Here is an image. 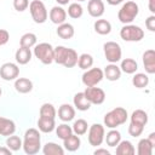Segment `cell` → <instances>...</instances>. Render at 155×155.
Here are the masks:
<instances>
[{
    "label": "cell",
    "mask_w": 155,
    "mask_h": 155,
    "mask_svg": "<svg viewBox=\"0 0 155 155\" xmlns=\"http://www.w3.org/2000/svg\"><path fill=\"white\" fill-rule=\"evenodd\" d=\"M143 65L148 74L155 73V51L147 50L143 53Z\"/></svg>",
    "instance_id": "7c38bea8"
},
{
    "label": "cell",
    "mask_w": 155,
    "mask_h": 155,
    "mask_svg": "<svg viewBox=\"0 0 155 155\" xmlns=\"http://www.w3.org/2000/svg\"><path fill=\"white\" fill-rule=\"evenodd\" d=\"M136 149L130 140H120L116 145V155H133Z\"/></svg>",
    "instance_id": "603a6c76"
},
{
    "label": "cell",
    "mask_w": 155,
    "mask_h": 155,
    "mask_svg": "<svg viewBox=\"0 0 155 155\" xmlns=\"http://www.w3.org/2000/svg\"><path fill=\"white\" fill-rule=\"evenodd\" d=\"M145 27L150 31H155V16L151 15L145 19Z\"/></svg>",
    "instance_id": "7bdbcfd3"
},
{
    "label": "cell",
    "mask_w": 155,
    "mask_h": 155,
    "mask_svg": "<svg viewBox=\"0 0 155 155\" xmlns=\"http://www.w3.org/2000/svg\"><path fill=\"white\" fill-rule=\"evenodd\" d=\"M74 27L70 24V23H62L58 25L57 28V35L61 38V39H64V40H69L74 36Z\"/></svg>",
    "instance_id": "d6986e66"
},
{
    "label": "cell",
    "mask_w": 155,
    "mask_h": 155,
    "mask_svg": "<svg viewBox=\"0 0 155 155\" xmlns=\"http://www.w3.org/2000/svg\"><path fill=\"white\" fill-rule=\"evenodd\" d=\"M18 75H19V68L15 63L7 62L0 67V78L5 81L15 80L18 78Z\"/></svg>",
    "instance_id": "30bf717a"
},
{
    "label": "cell",
    "mask_w": 155,
    "mask_h": 155,
    "mask_svg": "<svg viewBox=\"0 0 155 155\" xmlns=\"http://www.w3.org/2000/svg\"><path fill=\"white\" fill-rule=\"evenodd\" d=\"M15 88L19 93H28L33 90V82L27 78H18L15 81Z\"/></svg>",
    "instance_id": "ffe728a7"
},
{
    "label": "cell",
    "mask_w": 155,
    "mask_h": 155,
    "mask_svg": "<svg viewBox=\"0 0 155 155\" xmlns=\"http://www.w3.org/2000/svg\"><path fill=\"white\" fill-rule=\"evenodd\" d=\"M153 148L154 147L148 140V138H143L138 143L137 153H138V155H151L153 154Z\"/></svg>",
    "instance_id": "f1b7e54d"
},
{
    "label": "cell",
    "mask_w": 155,
    "mask_h": 155,
    "mask_svg": "<svg viewBox=\"0 0 155 155\" xmlns=\"http://www.w3.org/2000/svg\"><path fill=\"white\" fill-rule=\"evenodd\" d=\"M71 133H73V128H71L70 126H68L67 124H61V125H58L57 128H56V134H57V137L61 138V139L68 138Z\"/></svg>",
    "instance_id": "ab89813d"
},
{
    "label": "cell",
    "mask_w": 155,
    "mask_h": 155,
    "mask_svg": "<svg viewBox=\"0 0 155 155\" xmlns=\"http://www.w3.org/2000/svg\"><path fill=\"white\" fill-rule=\"evenodd\" d=\"M82 13H84V10H82V6L80 4L73 2V4L69 5V7H68V15H69V17H71L74 19H78V18H80L82 16Z\"/></svg>",
    "instance_id": "f35d334b"
},
{
    "label": "cell",
    "mask_w": 155,
    "mask_h": 155,
    "mask_svg": "<svg viewBox=\"0 0 155 155\" xmlns=\"http://www.w3.org/2000/svg\"><path fill=\"white\" fill-rule=\"evenodd\" d=\"M139 12V8H138V5L134 2V1H126L121 8L119 10V13H117V18L121 23L124 24H130L138 15Z\"/></svg>",
    "instance_id": "3957f363"
},
{
    "label": "cell",
    "mask_w": 155,
    "mask_h": 155,
    "mask_svg": "<svg viewBox=\"0 0 155 155\" xmlns=\"http://www.w3.org/2000/svg\"><path fill=\"white\" fill-rule=\"evenodd\" d=\"M23 142L21 140V138L18 136H8L6 139V147L8 149H11V151H17L22 148Z\"/></svg>",
    "instance_id": "8d00e7d4"
},
{
    "label": "cell",
    "mask_w": 155,
    "mask_h": 155,
    "mask_svg": "<svg viewBox=\"0 0 155 155\" xmlns=\"http://www.w3.org/2000/svg\"><path fill=\"white\" fill-rule=\"evenodd\" d=\"M131 122L145 126L147 122H148V114L144 110H142V109H137L131 115Z\"/></svg>",
    "instance_id": "83f0119b"
},
{
    "label": "cell",
    "mask_w": 155,
    "mask_h": 155,
    "mask_svg": "<svg viewBox=\"0 0 155 155\" xmlns=\"http://www.w3.org/2000/svg\"><path fill=\"white\" fill-rule=\"evenodd\" d=\"M29 11H30V15H31V18L35 23L38 24H41V23H45L46 19H47V10L44 5L42 1L40 0H33L30 4H29Z\"/></svg>",
    "instance_id": "8992f818"
},
{
    "label": "cell",
    "mask_w": 155,
    "mask_h": 155,
    "mask_svg": "<svg viewBox=\"0 0 155 155\" xmlns=\"http://www.w3.org/2000/svg\"><path fill=\"white\" fill-rule=\"evenodd\" d=\"M148 6H149L150 12H151V13H155V0H149Z\"/></svg>",
    "instance_id": "7dc6e473"
},
{
    "label": "cell",
    "mask_w": 155,
    "mask_h": 155,
    "mask_svg": "<svg viewBox=\"0 0 155 155\" xmlns=\"http://www.w3.org/2000/svg\"><path fill=\"white\" fill-rule=\"evenodd\" d=\"M148 140L151 143V145H153V147H155V132H151V133L149 134Z\"/></svg>",
    "instance_id": "c3c4849f"
},
{
    "label": "cell",
    "mask_w": 155,
    "mask_h": 155,
    "mask_svg": "<svg viewBox=\"0 0 155 155\" xmlns=\"http://www.w3.org/2000/svg\"><path fill=\"white\" fill-rule=\"evenodd\" d=\"M29 6V0H13V7L18 12H23Z\"/></svg>",
    "instance_id": "b9f144b4"
},
{
    "label": "cell",
    "mask_w": 155,
    "mask_h": 155,
    "mask_svg": "<svg viewBox=\"0 0 155 155\" xmlns=\"http://www.w3.org/2000/svg\"><path fill=\"white\" fill-rule=\"evenodd\" d=\"M78 53L74 48H68V53H67V57H65V61L63 63V65L65 68H73L78 64Z\"/></svg>",
    "instance_id": "836d02e7"
},
{
    "label": "cell",
    "mask_w": 155,
    "mask_h": 155,
    "mask_svg": "<svg viewBox=\"0 0 155 155\" xmlns=\"http://www.w3.org/2000/svg\"><path fill=\"white\" fill-rule=\"evenodd\" d=\"M94 30L99 35H108L111 31V24L107 19H97L94 22Z\"/></svg>",
    "instance_id": "d4e9b609"
},
{
    "label": "cell",
    "mask_w": 155,
    "mask_h": 155,
    "mask_svg": "<svg viewBox=\"0 0 155 155\" xmlns=\"http://www.w3.org/2000/svg\"><path fill=\"white\" fill-rule=\"evenodd\" d=\"M65 18H67V12L63 7L61 6H53L50 11V19L52 23L54 24H62L65 22Z\"/></svg>",
    "instance_id": "5bb4252c"
},
{
    "label": "cell",
    "mask_w": 155,
    "mask_h": 155,
    "mask_svg": "<svg viewBox=\"0 0 155 155\" xmlns=\"http://www.w3.org/2000/svg\"><path fill=\"white\" fill-rule=\"evenodd\" d=\"M73 132L78 136H82L87 132V128H88V125L87 122L84 120V119H78L76 121H74L73 124Z\"/></svg>",
    "instance_id": "d590c367"
},
{
    "label": "cell",
    "mask_w": 155,
    "mask_h": 155,
    "mask_svg": "<svg viewBox=\"0 0 155 155\" xmlns=\"http://www.w3.org/2000/svg\"><path fill=\"white\" fill-rule=\"evenodd\" d=\"M63 145H64L65 150H68V151H75V150H78L80 148L81 140H80V138H79L78 134H73L71 133L68 138L63 139Z\"/></svg>",
    "instance_id": "7402d4cb"
},
{
    "label": "cell",
    "mask_w": 155,
    "mask_h": 155,
    "mask_svg": "<svg viewBox=\"0 0 155 155\" xmlns=\"http://www.w3.org/2000/svg\"><path fill=\"white\" fill-rule=\"evenodd\" d=\"M0 155H11V149H8L7 147H1L0 148Z\"/></svg>",
    "instance_id": "f6af8a7d"
},
{
    "label": "cell",
    "mask_w": 155,
    "mask_h": 155,
    "mask_svg": "<svg viewBox=\"0 0 155 155\" xmlns=\"http://www.w3.org/2000/svg\"><path fill=\"white\" fill-rule=\"evenodd\" d=\"M15 58H16V62L19 63V64H27L30 62L31 59V51L30 48H27V47H19L17 51H16V54H15Z\"/></svg>",
    "instance_id": "44dd1931"
},
{
    "label": "cell",
    "mask_w": 155,
    "mask_h": 155,
    "mask_svg": "<svg viewBox=\"0 0 155 155\" xmlns=\"http://www.w3.org/2000/svg\"><path fill=\"white\" fill-rule=\"evenodd\" d=\"M93 64V57L88 53H82L79 58H78V65L80 69L87 70L88 68H91Z\"/></svg>",
    "instance_id": "e575fe53"
},
{
    "label": "cell",
    "mask_w": 155,
    "mask_h": 155,
    "mask_svg": "<svg viewBox=\"0 0 155 155\" xmlns=\"http://www.w3.org/2000/svg\"><path fill=\"white\" fill-rule=\"evenodd\" d=\"M120 36L122 40L125 41H130V42H136V41H140L144 38V30L138 27V25H133V24H126L125 27L121 28L120 30Z\"/></svg>",
    "instance_id": "277c9868"
},
{
    "label": "cell",
    "mask_w": 155,
    "mask_h": 155,
    "mask_svg": "<svg viewBox=\"0 0 155 155\" xmlns=\"http://www.w3.org/2000/svg\"><path fill=\"white\" fill-rule=\"evenodd\" d=\"M104 48V56L107 58L108 62L110 63H117L121 59L122 56V51H121V46L115 42V41H108L104 44L103 46Z\"/></svg>",
    "instance_id": "52a82bcc"
},
{
    "label": "cell",
    "mask_w": 155,
    "mask_h": 155,
    "mask_svg": "<svg viewBox=\"0 0 155 155\" xmlns=\"http://www.w3.org/2000/svg\"><path fill=\"white\" fill-rule=\"evenodd\" d=\"M58 117L64 122H69L75 117V109L70 104H62L58 109Z\"/></svg>",
    "instance_id": "9a60e30c"
},
{
    "label": "cell",
    "mask_w": 155,
    "mask_h": 155,
    "mask_svg": "<svg viewBox=\"0 0 155 155\" xmlns=\"http://www.w3.org/2000/svg\"><path fill=\"white\" fill-rule=\"evenodd\" d=\"M42 153L45 155H63L64 154V149L61 145H58V144H56L53 142H48V143H46L44 145Z\"/></svg>",
    "instance_id": "4316f807"
},
{
    "label": "cell",
    "mask_w": 155,
    "mask_h": 155,
    "mask_svg": "<svg viewBox=\"0 0 155 155\" xmlns=\"http://www.w3.org/2000/svg\"><path fill=\"white\" fill-rule=\"evenodd\" d=\"M93 154H94V155H99V154H104V155H109L110 153H109V151H108L107 149H96Z\"/></svg>",
    "instance_id": "bcb514c9"
},
{
    "label": "cell",
    "mask_w": 155,
    "mask_h": 155,
    "mask_svg": "<svg viewBox=\"0 0 155 155\" xmlns=\"http://www.w3.org/2000/svg\"><path fill=\"white\" fill-rule=\"evenodd\" d=\"M104 127L101 125V124H93L92 126H90V130H88V136H87V139H88V143L93 147H98L103 143L104 140Z\"/></svg>",
    "instance_id": "9c48e42d"
},
{
    "label": "cell",
    "mask_w": 155,
    "mask_h": 155,
    "mask_svg": "<svg viewBox=\"0 0 155 155\" xmlns=\"http://www.w3.org/2000/svg\"><path fill=\"white\" fill-rule=\"evenodd\" d=\"M54 54H53V62H56L57 64H62L64 63L65 61V57H67V53H68V47L65 46H57L54 50H53Z\"/></svg>",
    "instance_id": "4dcf8cb0"
},
{
    "label": "cell",
    "mask_w": 155,
    "mask_h": 155,
    "mask_svg": "<svg viewBox=\"0 0 155 155\" xmlns=\"http://www.w3.org/2000/svg\"><path fill=\"white\" fill-rule=\"evenodd\" d=\"M84 93H85L86 98L88 99V102L91 104H97L98 105V104H102L105 101V93L99 87H94V86L86 87Z\"/></svg>",
    "instance_id": "8fae6325"
},
{
    "label": "cell",
    "mask_w": 155,
    "mask_h": 155,
    "mask_svg": "<svg viewBox=\"0 0 155 155\" xmlns=\"http://www.w3.org/2000/svg\"><path fill=\"white\" fill-rule=\"evenodd\" d=\"M103 78H104V74L101 68H91L82 74V84L86 87L96 86L103 80Z\"/></svg>",
    "instance_id": "ba28073f"
},
{
    "label": "cell",
    "mask_w": 155,
    "mask_h": 155,
    "mask_svg": "<svg viewBox=\"0 0 155 155\" xmlns=\"http://www.w3.org/2000/svg\"><path fill=\"white\" fill-rule=\"evenodd\" d=\"M127 111L122 107H116L104 115V125L109 128H116L120 125H124L127 120Z\"/></svg>",
    "instance_id": "7a4b0ae2"
},
{
    "label": "cell",
    "mask_w": 155,
    "mask_h": 155,
    "mask_svg": "<svg viewBox=\"0 0 155 155\" xmlns=\"http://www.w3.org/2000/svg\"><path fill=\"white\" fill-rule=\"evenodd\" d=\"M41 145V137L40 132L36 128H29L24 133V140L22 144V148L25 154L28 155H34L39 153Z\"/></svg>",
    "instance_id": "6da1fadb"
},
{
    "label": "cell",
    "mask_w": 155,
    "mask_h": 155,
    "mask_svg": "<svg viewBox=\"0 0 155 155\" xmlns=\"http://www.w3.org/2000/svg\"><path fill=\"white\" fill-rule=\"evenodd\" d=\"M87 11L90 16L98 18L104 13V2L102 0H90L87 5Z\"/></svg>",
    "instance_id": "4fadbf2b"
},
{
    "label": "cell",
    "mask_w": 155,
    "mask_h": 155,
    "mask_svg": "<svg viewBox=\"0 0 155 155\" xmlns=\"http://www.w3.org/2000/svg\"><path fill=\"white\" fill-rule=\"evenodd\" d=\"M16 131V125L12 120L0 116V136L8 137L13 134Z\"/></svg>",
    "instance_id": "2e32d148"
},
{
    "label": "cell",
    "mask_w": 155,
    "mask_h": 155,
    "mask_svg": "<svg viewBox=\"0 0 155 155\" xmlns=\"http://www.w3.org/2000/svg\"><path fill=\"white\" fill-rule=\"evenodd\" d=\"M40 116L41 117H48V119H54L56 117V109L52 104L50 103H44L40 108Z\"/></svg>",
    "instance_id": "74e56055"
},
{
    "label": "cell",
    "mask_w": 155,
    "mask_h": 155,
    "mask_svg": "<svg viewBox=\"0 0 155 155\" xmlns=\"http://www.w3.org/2000/svg\"><path fill=\"white\" fill-rule=\"evenodd\" d=\"M78 1H85V0H78Z\"/></svg>",
    "instance_id": "f5cc1de1"
},
{
    "label": "cell",
    "mask_w": 155,
    "mask_h": 155,
    "mask_svg": "<svg viewBox=\"0 0 155 155\" xmlns=\"http://www.w3.org/2000/svg\"><path fill=\"white\" fill-rule=\"evenodd\" d=\"M74 107L78 109V110H81V111H85V110H88L91 108V103L88 102V99L86 98L85 93L84 92H78L75 96H74Z\"/></svg>",
    "instance_id": "ac0fdd59"
},
{
    "label": "cell",
    "mask_w": 155,
    "mask_h": 155,
    "mask_svg": "<svg viewBox=\"0 0 155 155\" xmlns=\"http://www.w3.org/2000/svg\"><path fill=\"white\" fill-rule=\"evenodd\" d=\"M10 40V34L7 30L5 29H0V46L7 44V41Z\"/></svg>",
    "instance_id": "ee69618b"
},
{
    "label": "cell",
    "mask_w": 155,
    "mask_h": 155,
    "mask_svg": "<svg viewBox=\"0 0 155 155\" xmlns=\"http://www.w3.org/2000/svg\"><path fill=\"white\" fill-rule=\"evenodd\" d=\"M36 35L33 34V33H25L22 35L21 38V41H19V45L22 47H27V48H30L33 47L35 44H36Z\"/></svg>",
    "instance_id": "d6a6232c"
},
{
    "label": "cell",
    "mask_w": 155,
    "mask_h": 155,
    "mask_svg": "<svg viewBox=\"0 0 155 155\" xmlns=\"http://www.w3.org/2000/svg\"><path fill=\"white\" fill-rule=\"evenodd\" d=\"M120 69L126 74H134L138 69V64L133 58H125L121 61Z\"/></svg>",
    "instance_id": "484cf974"
},
{
    "label": "cell",
    "mask_w": 155,
    "mask_h": 155,
    "mask_svg": "<svg viewBox=\"0 0 155 155\" xmlns=\"http://www.w3.org/2000/svg\"><path fill=\"white\" fill-rule=\"evenodd\" d=\"M104 138H105V142H107V144H108L109 147H116V145L119 144V142L121 140V133H120L119 131L111 128V130L107 133V136H105Z\"/></svg>",
    "instance_id": "f546056e"
},
{
    "label": "cell",
    "mask_w": 155,
    "mask_h": 155,
    "mask_svg": "<svg viewBox=\"0 0 155 155\" xmlns=\"http://www.w3.org/2000/svg\"><path fill=\"white\" fill-rule=\"evenodd\" d=\"M38 127L41 132L44 133H50L54 130L56 127V122L54 119H48V117H39L38 120Z\"/></svg>",
    "instance_id": "cb8c5ba5"
},
{
    "label": "cell",
    "mask_w": 155,
    "mask_h": 155,
    "mask_svg": "<svg viewBox=\"0 0 155 155\" xmlns=\"http://www.w3.org/2000/svg\"><path fill=\"white\" fill-rule=\"evenodd\" d=\"M143 130H144V126H142V125H138V124H133V122H131L130 124V126H128V133H130V136H132V137H139L142 133H143Z\"/></svg>",
    "instance_id": "60d3db41"
},
{
    "label": "cell",
    "mask_w": 155,
    "mask_h": 155,
    "mask_svg": "<svg viewBox=\"0 0 155 155\" xmlns=\"http://www.w3.org/2000/svg\"><path fill=\"white\" fill-rule=\"evenodd\" d=\"M104 76L109 80V81H116L120 79L121 76V69L120 67H117L115 63H110L105 67L104 71H103Z\"/></svg>",
    "instance_id": "e0dca14e"
},
{
    "label": "cell",
    "mask_w": 155,
    "mask_h": 155,
    "mask_svg": "<svg viewBox=\"0 0 155 155\" xmlns=\"http://www.w3.org/2000/svg\"><path fill=\"white\" fill-rule=\"evenodd\" d=\"M56 1H57L59 5H67V4H68L70 0H56Z\"/></svg>",
    "instance_id": "f907efd6"
},
{
    "label": "cell",
    "mask_w": 155,
    "mask_h": 155,
    "mask_svg": "<svg viewBox=\"0 0 155 155\" xmlns=\"http://www.w3.org/2000/svg\"><path fill=\"white\" fill-rule=\"evenodd\" d=\"M122 1H125V0H107V2L109 4V5H119V4H121Z\"/></svg>",
    "instance_id": "681fc988"
},
{
    "label": "cell",
    "mask_w": 155,
    "mask_h": 155,
    "mask_svg": "<svg viewBox=\"0 0 155 155\" xmlns=\"http://www.w3.org/2000/svg\"><path fill=\"white\" fill-rule=\"evenodd\" d=\"M1 93H2V91H1V87H0V96H1Z\"/></svg>",
    "instance_id": "816d5d0a"
},
{
    "label": "cell",
    "mask_w": 155,
    "mask_h": 155,
    "mask_svg": "<svg viewBox=\"0 0 155 155\" xmlns=\"http://www.w3.org/2000/svg\"><path fill=\"white\" fill-rule=\"evenodd\" d=\"M53 47L48 42H41L35 46L34 48V54L35 57L44 64H51L53 62Z\"/></svg>",
    "instance_id": "5b68a950"
},
{
    "label": "cell",
    "mask_w": 155,
    "mask_h": 155,
    "mask_svg": "<svg viewBox=\"0 0 155 155\" xmlns=\"http://www.w3.org/2000/svg\"><path fill=\"white\" fill-rule=\"evenodd\" d=\"M132 84L137 88H144L149 84V78H148V75H145L143 73H137L132 78Z\"/></svg>",
    "instance_id": "1f68e13d"
}]
</instances>
